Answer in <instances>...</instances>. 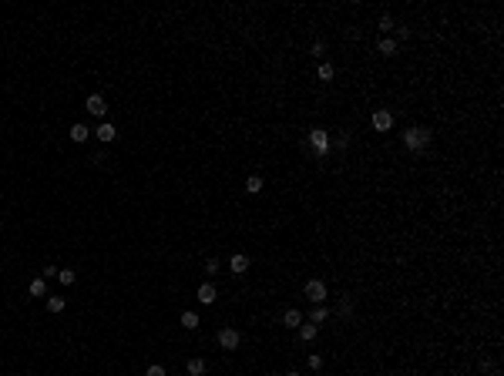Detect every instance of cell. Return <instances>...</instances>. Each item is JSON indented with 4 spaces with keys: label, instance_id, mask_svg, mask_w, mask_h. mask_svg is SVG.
Masks as SVG:
<instances>
[{
    "label": "cell",
    "instance_id": "obj_27",
    "mask_svg": "<svg viewBox=\"0 0 504 376\" xmlns=\"http://www.w3.org/2000/svg\"><path fill=\"white\" fill-rule=\"evenodd\" d=\"M410 37V27H397V41H407Z\"/></svg>",
    "mask_w": 504,
    "mask_h": 376
},
{
    "label": "cell",
    "instance_id": "obj_12",
    "mask_svg": "<svg viewBox=\"0 0 504 376\" xmlns=\"http://www.w3.org/2000/svg\"><path fill=\"white\" fill-rule=\"evenodd\" d=\"M316 78H319V81H333V78H336V67L326 64V61H319V67H316Z\"/></svg>",
    "mask_w": 504,
    "mask_h": 376
},
{
    "label": "cell",
    "instance_id": "obj_8",
    "mask_svg": "<svg viewBox=\"0 0 504 376\" xmlns=\"http://www.w3.org/2000/svg\"><path fill=\"white\" fill-rule=\"evenodd\" d=\"M67 138H71V141H74V144H84V141H88V138H91V131H88V124H71V131H67Z\"/></svg>",
    "mask_w": 504,
    "mask_h": 376
},
{
    "label": "cell",
    "instance_id": "obj_22",
    "mask_svg": "<svg viewBox=\"0 0 504 376\" xmlns=\"http://www.w3.org/2000/svg\"><path fill=\"white\" fill-rule=\"evenodd\" d=\"M31 296H47V282L44 279H34L31 282Z\"/></svg>",
    "mask_w": 504,
    "mask_h": 376
},
{
    "label": "cell",
    "instance_id": "obj_21",
    "mask_svg": "<svg viewBox=\"0 0 504 376\" xmlns=\"http://www.w3.org/2000/svg\"><path fill=\"white\" fill-rule=\"evenodd\" d=\"M74 279L78 276H74L71 269H57V282H61V286H74Z\"/></svg>",
    "mask_w": 504,
    "mask_h": 376
},
{
    "label": "cell",
    "instance_id": "obj_30",
    "mask_svg": "<svg viewBox=\"0 0 504 376\" xmlns=\"http://www.w3.org/2000/svg\"><path fill=\"white\" fill-rule=\"evenodd\" d=\"M286 376H299V373H286Z\"/></svg>",
    "mask_w": 504,
    "mask_h": 376
},
{
    "label": "cell",
    "instance_id": "obj_16",
    "mask_svg": "<svg viewBox=\"0 0 504 376\" xmlns=\"http://www.w3.org/2000/svg\"><path fill=\"white\" fill-rule=\"evenodd\" d=\"M185 369H189V376H202L209 366H205V359H189V363H185Z\"/></svg>",
    "mask_w": 504,
    "mask_h": 376
},
{
    "label": "cell",
    "instance_id": "obj_25",
    "mask_svg": "<svg viewBox=\"0 0 504 376\" xmlns=\"http://www.w3.org/2000/svg\"><path fill=\"white\" fill-rule=\"evenodd\" d=\"M309 369H323V356H309Z\"/></svg>",
    "mask_w": 504,
    "mask_h": 376
},
{
    "label": "cell",
    "instance_id": "obj_15",
    "mask_svg": "<svg viewBox=\"0 0 504 376\" xmlns=\"http://www.w3.org/2000/svg\"><path fill=\"white\" fill-rule=\"evenodd\" d=\"M179 322L185 326V329H199V322H202V319H199V316H195L192 309H185V312H182V319H179Z\"/></svg>",
    "mask_w": 504,
    "mask_h": 376
},
{
    "label": "cell",
    "instance_id": "obj_4",
    "mask_svg": "<svg viewBox=\"0 0 504 376\" xmlns=\"http://www.w3.org/2000/svg\"><path fill=\"white\" fill-rule=\"evenodd\" d=\"M370 124H373L377 131H390V128H393V114L387 108H377V111H373V118H370Z\"/></svg>",
    "mask_w": 504,
    "mask_h": 376
},
{
    "label": "cell",
    "instance_id": "obj_6",
    "mask_svg": "<svg viewBox=\"0 0 504 376\" xmlns=\"http://www.w3.org/2000/svg\"><path fill=\"white\" fill-rule=\"evenodd\" d=\"M84 108H88V114H94V118H104V114H108V101L101 98V94H91V98L84 101Z\"/></svg>",
    "mask_w": 504,
    "mask_h": 376
},
{
    "label": "cell",
    "instance_id": "obj_23",
    "mask_svg": "<svg viewBox=\"0 0 504 376\" xmlns=\"http://www.w3.org/2000/svg\"><path fill=\"white\" fill-rule=\"evenodd\" d=\"M377 31H380V34H390V31H397V24H393V17H380V24H377Z\"/></svg>",
    "mask_w": 504,
    "mask_h": 376
},
{
    "label": "cell",
    "instance_id": "obj_26",
    "mask_svg": "<svg viewBox=\"0 0 504 376\" xmlns=\"http://www.w3.org/2000/svg\"><path fill=\"white\" fill-rule=\"evenodd\" d=\"M323 54H326V47H323V41H316V44H313V57H319V61H323Z\"/></svg>",
    "mask_w": 504,
    "mask_h": 376
},
{
    "label": "cell",
    "instance_id": "obj_9",
    "mask_svg": "<svg viewBox=\"0 0 504 376\" xmlns=\"http://www.w3.org/2000/svg\"><path fill=\"white\" fill-rule=\"evenodd\" d=\"M282 326H286V329H299L302 326V312L299 309H286L282 312Z\"/></svg>",
    "mask_w": 504,
    "mask_h": 376
},
{
    "label": "cell",
    "instance_id": "obj_11",
    "mask_svg": "<svg viewBox=\"0 0 504 376\" xmlns=\"http://www.w3.org/2000/svg\"><path fill=\"white\" fill-rule=\"evenodd\" d=\"M229 266H232V272H239V276H242V272H246V269H249V255L235 252V255H232V262H229Z\"/></svg>",
    "mask_w": 504,
    "mask_h": 376
},
{
    "label": "cell",
    "instance_id": "obj_7",
    "mask_svg": "<svg viewBox=\"0 0 504 376\" xmlns=\"http://www.w3.org/2000/svg\"><path fill=\"white\" fill-rule=\"evenodd\" d=\"M94 138H98V141H104V144H111L114 138H118V131H114V124H111V121H101V124H98V131H94Z\"/></svg>",
    "mask_w": 504,
    "mask_h": 376
},
{
    "label": "cell",
    "instance_id": "obj_2",
    "mask_svg": "<svg viewBox=\"0 0 504 376\" xmlns=\"http://www.w3.org/2000/svg\"><path fill=\"white\" fill-rule=\"evenodd\" d=\"M306 144H309L319 158H326V155H329V148H333V141H329V131H326V128H313V131H309V138H306Z\"/></svg>",
    "mask_w": 504,
    "mask_h": 376
},
{
    "label": "cell",
    "instance_id": "obj_17",
    "mask_svg": "<svg viewBox=\"0 0 504 376\" xmlns=\"http://www.w3.org/2000/svg\"><path fill=\"white\" fill-rule=\"evenodd\" d=\"M64 296H47V312H64Z\"/></svg>",
    "mask_w": 504,
    "mask_h": 376
},
{
    "label": "cell",
    "instance_id": "obj_1",
    "mask_svg": "<svg viewBox=\"0 0 504 376\" xmlns=\"http://www.w3.org/2000/svg\"><path fill=\"white\" fill-rule=\"evenodd\" d=\"M403 148H407L410 155L427 151V148H430V131H427V128H407V131H403Z\"/></svg>",
    "mask_w": 504,
    "mask_h": 376
},
{
    "label": "cell",
    "instance_id": "obj_14",
    "mask_svg": "<svg viewBox=\"0 0 504 376\" xmlns=\"http://www.w3.org/2000/svg\"><path fill=\"white\" fill-rule=\"evenodd\" d=\"M316 332H319V326H316V322H302V326H299V339H306V343H309V339H316Z\"/></svg>",
    "mask_w": 504,
    "mask_h": 376
},
{
    "label": "cell",
    "instance_id": "obj_10",
    "mask_svg": "<svg viewBox=\"0 0 504 376\" xmlns=\"http://www.w3.org/2000/svg\"><path fill=\"white\" fill-rule=\"evenodd\" d=\"M195 296H199L202 306H212V302H215V286H212V282H205V286H199Z\"/></svg>",
    "mask_w": 504,
    "mask_h": 376
},
{
    "label": "cell",
    "instance_id": "obj_3",
    "mask_svg": "<svg viewBox=\"0 0 504 376\" xmlns=\"http://www.w3.org/2000/svg\"><path fill=\"white\" fill-rule=\"evenodd\" d=\"M306 299L316 302V306H323V299H326V282L323 279H309V282H306Z\"/></svg>",
    "mask_w": 504,
    "mask_h": 376
},
{
    "label": "cell",
    "instance_id": "obj_20",
    "mask_svg": "<svg viewBox=\"0 0 504 376\" xmlns=\"http://www.w3.org/2000/svg\"><path fill=\"white\" fill-rule=\"evenodd\" d=\"M377 51H380L383 57H393V54H397V41H390V37H387V41H380V47H377Z\"/></svg>",
    "mask_w": 504,
    "mask_h": 376
},
{
    "label": "cell",
    "instance_id": "obj_24",
    "mask_svg": "<svg viewBox=\"0 0 504 376\" xmlns=\"http://www.w3.org/2000/svg\"><path fill=\"white\" fill-rule=\"evenodd\" d=\"M145 376H165V366H158V363H151L145 369Z\"/></svg>",
    "mask_w": 504,
    "mask_h": 376
},
{
    "label": "cell",
    "instance_id": "obj_5",
    "mask_svg": "<svg viewBox=\"0 0 504 376\" xmlns=\"http://www.w3.org/2000/svg\"><path fill=\"white\" fill-rule=\"evenodd\" d=\"M239 343H242V332L239 329H219V346L222 349H239Z\"/></svg>",
    "mask_w": 504,
    "mask_h": 376
},
{
    "label": "cell",
    "instance_id": "obj_19",
    "mask_svg": "<svg viewBox=\"0 0 504 376\" xmlns=\"http://www.w3.org/2000/svg\"><path fill=\"white\" fill-rule=\"evenodd\" d=\"M246 192H249V195H259V192H262V178H259V175H249V178H246Z\"/></svg>",
    "mask_w": 504,
    "mask_h": 376
},
{
    "label": "cell",
    "instance_id": "obj_18",
    "mask_svg": "<svg viewBox=\"0 0 504 376\" xmlns=\"http://www.w3.org/2000/svg\"><path fill=\"white\" fill-rule=\"evenodd\" d=\"M309 319H313V322H316V326H323V322H326V319H329V309H326V306H316V309H313V312H309Z\"/></svg>",
    "mask_w": 504,
    "mask_h": 376
},
{
    "label": "cell",
    "instance_id": "obj_13",
    "mask_svg": "<svg viewBox=\"0 0 504 376\" xmlns=\"http://www.w3.org/2000/svg\"><path fill=\"white\" fill-rule=\"evenodd\" d=\"M336 316H343V319H350V316H353V299H350V296L340 299V306H336Z\"/></svg>",
    "mask_w": 504,
    "mask_h": 376
},
{
    "label": "cell",
    "instance_id": "obj_29",
    "mask_svg": "<svg viewBox=\"0 0 504 376\" xmlns=\"http://www.w3.org/2000/svg\"><path fill=\"white\" fill-rule=\"evenodd\" d=\"M481 369H487V376H501V373H497V369H491V366H487V363H481Z\"/></svg>",
    "mask_w": 504,
    "mask_h": 376
},
{
    "label": "cell",
    "instance_id": "obj_28",
    "mask_svg": "<svg viewBox=\"0 0 504 376\" xmlns=\"http://www.w3.org/2000/svg\"><path fill=\"white\" fill-rule=\"evenodd\" d=\"M215 269H219V262H215V259H209V262H205V272H209V276H215Z\"/></svg>",
    "mask_w": 504,
    "mask_h": 376
}]
</instances>
